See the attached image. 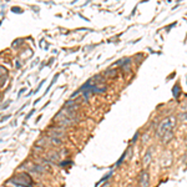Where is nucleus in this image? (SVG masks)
<instances>
[{
    "mask_svg": "<svg viewBox=\"0 0 187 187\" xmlns=\"http://www.w3.org/2000/svg\"><path fill=\"white\" fill-rule=\"evenodd\" d=\"M140 186L141 187L149 186V173H147V171H142L140 173Z\"/></svg>",
    "mask_w": 187,
    "mask_h": 187,
    "instance_id": "f257e3e1",
    "label": "nucleus"
},
{
    "mask_svg": "<svg viewBox=\"0 0 187 187\" xmlns=\"http://www.w3.org/2000/svg\"><path fill=\"white\" fill-rule=\"evenodd\" d=\"M116 74H117V70H107V71H105V76H109V77L116 76Z\"/></svg>",
    "mask_w": 187,
    "mask_h": 187,
    "instance_id": "f03ea898",
    "label": "nucleus"
},
{
    "mask_svg": "<svg viewBox=\"0 0 187 187\" xmlns=\"http://www.w3.org/2000/svg\"><path fill=\"white\" fill-rule=\"evenodd\" d=\"M111 175H112V171H110V172H109V173H107V175H106V176H104V177H102V178H101V180H100V181H99V182H97V183H96V186H99V185H101V183H102V182H105L106 180H109V177L111 176Z\"/></svg>",
    "mask_w": 187,
    "mask_h": 187,
    "instance_id": "7ed1b4c3",
    "label": "nucleus"
},
{
    "mask_svg": "<svg viewBox=\"0 0 187 187\" xmlns=\"http://www.w3.org/2000/svg\"><path fill=\"white\" fill-rule=\"evenodd\" d=\"M126 155H127V151H126V152H125V153H124V155H122V156L120 157V160H118V161L116 162V166H120V165L122 164V162H124V160H125V157H126Z\"/></svg>",
    "mask_w": 187,
    "mask_h": 187,
    "instance_id": "20e7f679",
    "label": "nucleus"
},
{
    "mask_svg": "<svg viewBox=\"0 0 187 187\" xmlns=\"http://www.w3.org/2000/svg\"><path fill=\"white\" fill-rule=\"evenodd\" d=\"M150 160H151V152H149L145 156V158H144V164H149L150 162Z\"/></svg>",
    "mask_w": 187,
    "mask_h": 187,
    "instance_id": "39448f33",
    "label": "nucleus"
},
{
    "mask_svg": "<svg viewBox=\"0 0 187 187\" xmlns=\"http://www.w3.org/2000/svg\"><path fill=\"white\" fill-rule=\"evenodd\" d=\"M137 137H138V132H136V134H135V136H134V138H132V141H131V142H135V141H136V138H137Z\"/></svg>",
    "mask_w": 187,
    "mask_h": 187,
    "instance_id": "423d86ee",
    "label": "nucleus"
},
{
    "mask_svg": "<svg viewBox=\"0 0 187 187\" xmlns=\"http://www.w3.org/2000/svg\"><path fill=\"white\" fill-rule=\"evenodd\" d=\"M104 187H109V183H106V185H105Z\"/></svg>",
    "mask_w": 187,
    "mask_h": 187,
    "instance_id": "0eeeda50",
    "label": "nucleus"
}]
</instances>
